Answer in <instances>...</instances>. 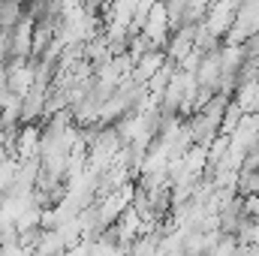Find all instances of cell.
<instances>
[{
	"label": "cell",
	"instance_id": "obj_1",
	"mask_svg": "<svg viewBox=\"0 0 259 256\" xmlns=\"http://www.w3.org/2000/svg\"><path fill=\"white\" fill-rule=\"evenodd\" d=\"M166 64V55L160 52V49H151V52H145L142 58H136L133 61V72H130V78L136 81V84H145V81H151L160 69Z\"/></svg>",
	"mask_w": 259,
	"mask_h": 256
}]
</instances>
